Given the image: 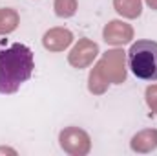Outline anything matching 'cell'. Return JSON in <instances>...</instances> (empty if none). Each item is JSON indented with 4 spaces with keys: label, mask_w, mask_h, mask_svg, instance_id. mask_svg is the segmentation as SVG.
<instances>
[{
    "label": "cell",
    "mask_w": 157,
    "mask_h": 156,
    "mask_svg": "<svg viewBox=\"0 0 157 156\" xmlns=\"http://www.w3.org/2000/svg\"><path fill=\"white\" fill-rule=\"evenodd\" d=\"M53 9H55L57 17L70 18L77 13V0H55Z\"/></svg>",
    "instance_id": "12"
},
{
    "label": "cell",
    "mask_w": 157,
    "mask_h": 156,
    "mask_svg": "<svg viewBox=\"0 0 157 156\" xmlns=\"http://www.w3.org/2000/svg\"><path fill=\"white\" fill-rule=\"evenodd\" d=\"M20 17L15 9L11 7H2L0 9V35H7L18 28Z\"/></svg>",
    "instance_id": "10"
},
{
    "label": "cell",
    "mask_w": 157,
    "mask_h": 156,
    "mask_svg": "<svg viewBox=\"0 0 157 156\" xmlns=\"http://www.w3.org/2000/svg\"><path fill=\"white\" fill-rule=\"evenodd\" d=\"M102 37L108 44L124 46L133 39V28L122 20H110L102 30Z\"/></svg>",
    "instance_id": "6"
},
{
    "label": "cell",
    "mask_w": 157,
    "mask_h": 156,
    "mask_svg": "<svg viewBox=\"0 0 157 156\" xmlns=\"http://www.w3.org/2000/svg\"><path fill=\"white\" fill-rule=\"evenodd\" d=\"M108 84H110V83L104 81V77H102L101 72H99V68L93 66L91 72H90V77H88V88H90V92L95 94V96H101V94L106 92Z\"/></svg>",
    "instance_id": "11"
},
{
    "label": "cell",
    "mask_w": 157,
    "mask_h": 156,
    "mask_svg": "<svg viewBox=\"0 0 157 156\" xmlns=\"http://www.w3.org/2000/svg\"><path fill=\"white\" fill-rule=\"evenodd\" d=\"M144 96H146V105L150 107V110L157 114V84H152V86H148Z\"/></svg>",
    "instance_id": "13"
},
{
    "label": "cell",
    "mask_w": 157,
    "mask_h": 156,
    "mask_svg": "<svg viewBox=\"0 0 157 156\" xmlns=\"http://www.w3.org/2000/svg\"><path fill=\"white\" fill-rule=\"evenodd\" d=\"M113 7L124 18H137L143 11L141 0H113Z\"/></svg>",
    "instance_id": "9"
},
{
    "label": "cell",
    "mask_w": 157,
    "mask_h": 156,
    "mask_svg": "<svg viewBox=\"0 0 157 156\" xmlns=\"http://www.w3.org/2000/svg\"><path fill=\"white\" fill-rule=\"evenodd\" d=\"M128 64L133 76L143 81H157V42L137 40L128 50Z\"/></svg>",
    "instance_id": "2"
},
{
    "label": "cell",
    "mask_w": 157,
    "mask_h": 156,
    "mask_svg": "<svg viewBox=\"0 0 157 156\" xmlns=\"http://www.w3.org/2000/svg\"><path fill=\"white\" fill-rule=\"evenodd\" d=\"M95 66L99 68L101 76L108 83L121 84L126 81V53L119 48L108 50Z\"/></svg>",
    "instance_id": "3"
},
{
    "label": "cell",
    "mask_w": 157,
    "mask_h": 156,
    "mask_svg": "<svg viewBox=\"0 0 157 156\" xmlns=\"http://www.w3.org/2000/svg\"><path fill=\"white\" fill-rule=\"evenodd\" d=\"M146 4H148L152 9H155V11H157V0H146Z\"/></svg>",
    "instance_id": "14"
},
{
    "label": "cell",
    "mask_w": 157,
    "mask_h": 156,
    "mask_svg": "<svg viewBox=\"0 0 157 156\" xmlns=\"http://www.w3.org/2000/svg\"><path fill=\"white\" fill-rule=\"evenodd\" d=\"M59 143L64 149V153L71 156H84L91 149V138L86 130L78 127H66L59 134Z\"/></svg>",
    "instance_id": "4"
},
{
    "label": "cell",
    "mask_w": 157,
    "mask_h": 156,
    "mask_svg": "<svg viewBox=\"0 0 157 156\" xmlns=\"http://www.w3.org/2000/svg\"><path fill=\"white\" fill-rule=\"evenodd\" d=\"M71 42H73V35L66 28H51L42 37L44 48L49 51H64Z\"/></svg>",
    "instance_id": "7"
},
{
    "label": "cell",
    "mask_w": 157,
    "mask_h": 156,
    "mask_svg": "<svg viewBox=\"0 0 157 156\" xmlns=\"http://www.w3.org/2000/svg\"><path fill=\"white\" fill-rule=\"evenodd\" d=\"M132 151L135 153H152L157 149V129H146V130H141L137 132L133 138H132Z\"/></svg>",
    "instance_id": "8"
},
{
    "label": "cell",
    "mask_w": 157,
    "mask_h": 156,
    "mask_svg": "<svg viewBox=\"0 0 157 156\" xmlns=\"http://www.w3.org/2000/svg\"><path fill=\"white\" fill-rule=\"evenodd\" d=\"M99 55V46H97V42H93V40L90 39H80L73 46V50L70 51V55H68V63L73 66V68H88L93 61H95V57Z\"/></svg>",
    "instance_id": "5"
},
{
    "label": "cell",
    "mask_w": 157,
    "mask_h": 156,
    "mask_svg": "<svg viewBox=\"0 0 157 156\" xmlns=\"http://www.w3.org/2000/svg\"><path fill=\"white\" fill-rule=\"evenodd\" d=\"M35 68L33 51L20 42L0 51V94H15L31 77Z\"/></svg>",
    "instance_id": "1"
}]
</instances>
